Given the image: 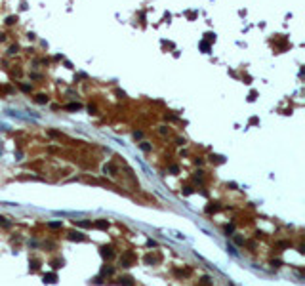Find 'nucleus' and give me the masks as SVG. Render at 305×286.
<instances>
[{"instance_id": "1", "label": "nucleus", "mask_w": 305, "mask_h": 286, "mask_svg": "<svg viewBox=\"0 0 305 286\" xmlns=\"http://www.w3.org/2000/svg\"><path fill=\"white\" fill-rule=\"evenodd\" d=\"M132 258H133V254H132V252H128L126 256H124V258L120 259V263L124 265V267H130V259H132Z\"/></svg>"}, {"instance_id": "2", "label": "nucleus", "mask_w": 305, "mask_h": 286, "mask_svg": "<svg viewBox=\"0 0 305 286\" xmlns=\"http://www.w3.org/2000/svg\"><path fill=\"white\" fill-rule=\"evenodd\" d=\"M55 280H57V277H55L54 273H50V275H46V277H44V282H50V284H54Z\"/></svg>"}, {"instance_id": "3", "label": "nucleus", "mask_w": 305, "mask_h": 286, "mask_svg": "<svg viewBox=\"0 0 305 286\" xmlns=\"http://www.w3.org/2000/svg\"><path fill=\"white\" fill-rule=\"evenodd\" d=\"M95 227H99V229H107V227H109V221L99 220V221H95Z\"/></svg>"}, {"instance_id": "4", "label": "nucleus", "mask_w": 305, "mask_h": 286, "mask_svg": "<svg viewBox=\"0 0 305 286\" xmlns=\"http://www.w3.org/2000/svg\"><path fill=\"white\" fill-rule=\"evenodd\" d=\"M69 238H71V240H84V237H82L80 233H71Z\"/></svg>"}, {"instance_id": "5", "label": "nucleus", "mask_w": 305, "mask_h": 286, "mask_svg": "<svg viewBox=\"0 0 305 286\" xmlns=\"http://www.w3.org/2000/svg\"><path fill=\"white\" fill-rule=\"evenodd\" d=\"M101 254H103V258H111V256H113V250H111V248H103Z\"/></svg>"}, {"instance_id": "6", "label": "nucleus", "mask_w": 305, "mask_h": 286, "mask_svg": "<svg viewBox=\"0 0 305 286\" xmlns=\"http://www.w3.org/2000/svg\"><path fill=\"white\" fill-rule=\"evenodd\" d=\"M120 284H124V286H130V284H132V279H130V277H126V279H120Z\"/></svg>"}, {"instance_id": "7", "label": "nucleus", "mask_w": 305, "mask_h": 286, "mask_svg": "<svg viewBox=\"0 0 305 286\" xmlns=\"http://www.w3.org/2000/svg\"><path fill=\"white\" fill-rule=\"evenodd\" d=\"M67 109H69V111H76V109H80V105L78 103H71V105H67Z\"/></svg>"}, {"instance_id": "8", "label": "nucleus", "mask_w": 305, "mask_h": 286, "mask_svg": "<svg viewBox=\"0 0 305 286\" xmlns=\"http://www.w3.org/2000/svg\"><path fill=\"white\" fill-rule=\"evenodd\" d=\"M233 231H235V225H227V227H225V233H227V235L233 233Z\"/></svg>"}, {"instance_id": "9", "label": "nucleus", "mask_w": 305, "mask_h": 286, "mask_svg": "<svg viewBox=\"0 0 305 286\" xmlns=\"http://www.w3.org/2000/svg\"><path fill=\"white\" fill-rule=\"evenodd\" d=\"M37 101H38V103H44V101H48V97H46V96H38Z\"/></svg>"}, {"instance_id": "10", "label": "nucleus", "mask_w": 305, "mask_h": 286, "mask_svg": "<svg viewBox=\"0 0 305 286\" xmlns=\"http://www.w3.org/2000/svg\"><path fill=\"white\" fill-rule=\"evenodd\" d=\"M0 223H2V225H4V227H10V223L6 221V217H0Z\"/></svg>"}, {"instance_id": "11", "label": "nucleus", "mask_w": 305, "mask_h": 286, "mask_svg": "<svg viewBox=\"0 0 305 286\" xmlns=\"http://www.w3.org/2000/svg\"><path fill=\"white\" fill-rule=\"evenodd\" d=\"M50 227H51V229H57V227H61V223H57V221H55V223H50Z\"/></svg>"}, {"instance_id": "12", "label": "nucleus", "mask_w": 305, "mask_h": 286, "mask_svg": "<svg viewBox=\"0 0 305 286\" xmlns=\"http://www.w3.org/2000/svg\"><path fill=\"white\" fill-rule=\"evenodd\" d=\"M141 149H143V151H149V149H151V147H149L147 143H141Z\"/></svg>"}, {"instance_id": "13", "label": "nucleus", "mask_w": 305, "mask_h": 286, "mask_svg": "<svg viewBox=\"0 0 305 286\" xmlns=\"http://www.w3.org/2000/svg\"><path fill=\"white\" fill-rule=\"evenodd\" d=\"M235 242H236V244H242V242H244V240H242L240 237H235Z\"/></svg>"}]
</instances>
